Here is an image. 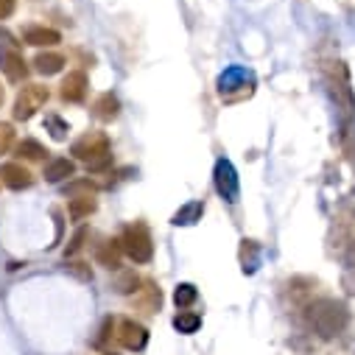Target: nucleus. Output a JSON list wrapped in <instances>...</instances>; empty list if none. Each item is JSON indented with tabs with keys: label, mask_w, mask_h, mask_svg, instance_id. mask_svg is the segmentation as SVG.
<instances>
[{
	"label": "nucleus",
	"mask_w": 355,
	"mask_h": 355,
	"mask_svg": "<svg viewBox=\"0 0 355 355\" xmlns=\"http://www.w3.org/2000/svg\"><path fill=\"white\" fill-rule=\"evenodd\" d=\"M67 269H70L76 277H81V280H93V272L87 269V263H70Z\"/></svg>",
	"instance_id": "c85d7f7f"
},
{
	"label": "nucleus",
	"mask_w": 355,
	"mask_h": 355,
	"mask_svg": "<svg viewBox=\"0 0 355 355\" xmlns=\"http://www.w3.org/2000/svg\"><path fill=\"white\" fill-rule=\"evenodd\" d=\"M254 84H257V78H254V73H252L249 67L232 64V67H227V70L218 76V96H221L224 101L235 104V101L249 98V96L254 93Z\"/></svg>",
	"instance_id": "7ed1b4c3"
},
{
	"label": "nucleus",
	"mask_w": 355,
	"mask_h": 355,
	"mask_svg": "<svg viewBox=\"0 0 355 355\" xmlns=\"http://www.w3.org/2000/svg\"><path fill=\"white\" fill-rule=\"evenodd\" d=\"M96 191H98V185H96L93 180H78V182L64 185V196H67V199H70V196H96Z\"/></svg>",
	"instance_id": "5701e85b"
},
{
	"label": "nucleus",
	"mask_w": 355,
	"mask_h": 355,
	"mask_svg": "<svg viewBox=\"0 0 355 355\" xmlns=\"http://www.w3.org/2000/svg\"><path fill=\"white\" fill-rule=\"evenodd\" d=\"M121 249L135 263H151V257H154V241H151L148 227L143 221L129 224L123 230V235H121Z\"/></svg>",
	"instance_id": "20e7f679"
},
{
	"label": "nucleus",
	"mask_w": 355,
	"mask_h": 355,
	"mask_svg": "<svg viewBox=\"0 0 355 355\" xmlns=\"http://www.w3.org/2000/svg\"><path fill=\"white\" fill-rule=\"evenodd\" d=\"M118 112H121V101H118V96H112V93H104V96L93 104V115L101 118V121H112V118H118Z\"/></svg>",
	"instance_id": "a211bd4d"
},
{
	"label": "nucleus",
	"mask_w": 355,
	"mask_h": 355,
	"mask_svg": "<svg viewBox=\"0 0 355 355\" xmlns=\"http://www.w3.org/2000/svg\"><path fill=\"white\" fill-rule=\"evenodd\" d=\"M140 286H143V280H140L135 272H123V275L118 277V283H115V291H118V294H135Z\"/></svg>",
	"instance_id": "a878e982"
},
{
	"label": "nucleus",
	"mask_w": 355,
	"mask_h": 355,
	"mask_svg": "<svg viewBox=\"0 0 355 355\" xmlns=\"http://www.w3.org/2000/svg\"><path fill=\"white\" fill-rule=\"evenodd\" d=\"M62 67H64V56L62 53L45 51V53L34 56V70L42 73V76H56V73H62Z\"/></svg>",
	"instance_id": "2eb2a0df"
},
{
	"label": "nucleus",
	"mask_w": 355,
	"mask_h": 355,
	"mask_svg": "<svg viewBox=\"0 0 355 355\" xmlns=\"http://www.w3.org/2000/svg\"><path fill=\"white\" fill-rule=\"evenodd\" d=\"M202 213H205V202H188V205H182L180 210L173 213V224L176 227H191V224H196V221H202Z\"/></svg>",
	"instance_id": "dca6fc26"
},
{
	"label": "nucleus",
	"mask_w": 355,
	"mask_h": 355,
	"mask_svg": "<svg viewBox=\"0 0 355 355\" xmlns=\"http://www.w3.org/2000/svg\"><path fill=\"white\" fill-rule=\"evenodd\" d=\"M3 98H6V90H3V87H0V107H3Z\"/></svg>",
	"instance_id": "2f4dec72"
},
{
	"label": "nucleus",
	"mask_w": 355,
	"mask_h": 355,
	"mask_svg": "<svg viewBox=\"0 0 355 355\" xmlns=\"http://www.w3.org/2000/svg\"><path fill=\"white\" fill-rule=\"evenodd\" d=\"M45 129H48V132H51V137H53V140H59V143H62V140H67V132H70L67 121H62L59 115H48V118H45Z\"/></svg>",
	"instance_id": "b1692460"
},
{
	"label": "nucleus",
	"mask_w": 355,
	"mask_h": 355,
	"mask_svg": "<svg viewBox=\"0 0 355 355\" xmlns=\"http://www.w3.org/2000/svg\"><path fill=\"white\" fill-rule=\"evenodd\" d=\"M73 157L87 162V168L101 173L112 165V148H110V137L104 132H84L76 143H73Z\"/></svg>",
	"instance_id": "f257e3e1"
},
{
	"label": "nucleus",
	"mask_w": 355,
	"mask_h": 355,
	"mask_svg": "<svg viewBox=\"0 0 355 355\" xmlns=\"http://www.w3.org/2000/svg\"><path fill=\"white\" fill-rule=\"evenodd\" d=\"M48 98H51V93H48V87H42V84H26L23 90L17 93V98H15V121H31L45 104H48Z\"/></svg>",
	"instance_id": "39448f33"
},
{
	"label": "nucleus",
	"mask_w": 355,
	"mask_h": 355,
	"mask_svg": "<svg viewBox=\"0 0 355 355\" xmlns=\"http://www.w3.org/2000/svg\"><path fill=\"white\" fill-rule=\"evenodd\" d=\"M84 241H87V230L81 227V230H76V235L70 238V243H67V249H64V257H73L76 252H81Z\"/></svg>",
	"instance_id": "cd10ccee"
},
{
	"label": "nucleus",
	"mask_w": 355,
	"mask_h": 355,
	"mask_svg": "<svg viewBox=\"0 0 355 355\" xmlns=\"http://www.w3.org/2000/svg\"><path fill=\"white\" fill-rule=\"evenodd\" d=\"M173 327L180 333H185V336H191V333H196L202 327V316L191 313V311H180V313H176V319H173Z\"/></svg>",
	"instance_id": "6ab92c4d"
},
{
	"label": "nucleus",
	"mask_w": 355,
	"mask_h": 355,
	"mask_svg": "<svg viewBox=\"0 0 355 355\" xmlns=\"http://www.w3.org/2000/svg\"><path fill=\"white\" fill-rule=\"evenodd\" d=\"M12 146H15V126L0 123V154H6Z\"/></svg>",
	"instance_id": "bb28decb"
},
{
	"label": "nucleus",
	"mask_w": 355,
	"mask_h": 355,
	"mask_svg": "<svg viewBox=\"0 0 355 355\" xmlns=\"http://www.w3.org/2000/svg\"><path fill=\"white\" fill-rule=\"evenodd\" d=\"M308 322L311 327L322 336V338H333L336 333H341L349 322V313L341 302L336 300H319L311 305V313H308Z\"/></svg>",
	"instance_id": "f03ea898"
},
{
	"label": "nucleus",
	"mask_w": 355,
	"mask_h": 355,
	"mask_svg": "<svg viewBox=\"0 0 355 355\" xmlns=\"http://www.w3.org/2000/svg\"><path fill=\"white\" fill-rule=\"evenodd\" d=\"M115 324H118V322H115L112 316H107V319H104V324H101V336L96 338V347H98L101 352H112V344H110V341H112Z\"/></svg>",
	"instance_id": "393cba45"
},
{
	"label": "nucleus",
	"mask_w": 355,
	"mask_h": 355,
	"mask_svg": "<svg viewBox=\"0 0 355 355\" xmlns=\"http://www.w3.org/2000/svg\"><path fill=\"white\" fill-rule=\"evenodd\" d=\"M241 263H243V272H254L257 263H260V249L254 241H241Z\"/></svg>",
	"instance_id": "aec40b11"
},
{
	"label": "nucleus",
	"mask_w": 355,
	"mask_h": 355,
	"mask_svg": "<svg viewBox=\"0 0 355 355\" xmlns=\"http://www.w3.org/2000/svg\"><path fill=\"white\" fill-rule=\"evenodd\" d=\"M213 182H216V191H218V196H221L224 202H230V205H235V202H238V196H241L238 171H235V165H232L227 157H221V159L216 162Z\"/></svg>",
	"instance_id": "423d86ee"
},
{
	"label": "nucleus",
	"mask_w": 355,
	"mask_h": 355,
	"mask_svg": "<svg viewBox=\"0 0 355 355\" xmlns=\"http://www.w3.org/2000/svg\"><path fill=\"white\" fill-rule=\"evenodd\" d=\"M0 40H3V42H9V48H15V45H17V42H15V37H12L6 28H0Z\"/></svg>",
	"instance_id": "7c9ffc66"
},
{
	"label": "nucleus",
	"mask_w": 355,
	"mask_h": 355,
	"mask_svg": "<svg viewBox=\"0 0 355 355\" xmlns=\"http://www.w3.org/2000/svg\"><path fill=\"white\" fill-rule=\"evenodd\" d=\"M17 9V0H0V20H9Z\"/></svg>",
	"instance_id": "c756f323"
},
{
	"label": "nucleus",
	"mask_w": 355,
	"mask_h": 355,
	"mask_svg": "<svg viewBox=\"0 0 355 355\" xmlns=\"http://www.w3.org/2000/svg\"><path fill=\"white\" fill-rule=\"evenodd\" d=\"M0 182L12 191H26L34 185V173L20 162H6V165H0Z\"/></svg>",
	"instance_id": "9d476101"
},
{
	"label": "nucleus",
	"mask_w": 355,
	"mask_h": 355,
	"mask_svg": "<svg viewBox=\"0 0 355 355\" xmlns=\"http://www.w3.org/2000/svg\"><path fill=\"white\" fill-rule=\"evenodd\" d=\"M0 70H3V76L15 84H20L28 76V64L17 48H0Z\"/></svg>",
	"instance_id": "1a4fd4ad"
},
{
	"label": "nucleus",
	"mask_w": 355,
	"mask_h": 355,
	"mask_svg": "<svg viewBox=\"0 0 355 355\" xmlns=\"http://www.w3.org/2000/svg\"><path fill=\"white\" fill-rule=\"evenodd\" d=\"M76 173V165H73V159H67V157H53L48 165H45V180L48 182H64V180H70V176Z\"/></svg>",
	"instance_id": "ddd939ff"
},
{
	"label": "nucleus",
	"mask_w": 355,
	"mask_h": 355,
	"mask_svg": "<svg viewBox=\"0 0 355 355\" xmlns=\"http://www.w3.org/2000/svg\"><path fill=\"white\" fill-rule=\"evenodd\" d=\"M17 157H20V159H45V157H48V151H45V146H42V143H37V140L26 137V140L17 146Z\"/></svg>",
	"instance_id": "4be33fe9"
},
{
	"label": "nucleus",
	"mask_w": 355,
	"mask_h": 355,
	"mask_svg": "<svg viewBox=\"0 0 355 355\" xmlns=\"http://www.w3.org/2000/svg\"><path fill=\"white\" fill-rule=\"evenodd\" d=\"M159 302H162V291H159V286L151 283V280H143V286L132 294V305H135L137 311H143V313L159 311Z\"/></svg>",
	"instance_id": "9b49d317"
},
{
	"label": "nucleus",
	"mask_w": 355,
	"mask_h": 355,
	"mask_svg": "<svg viewBox=\"0 0 355 355\" xmlns=\"http://www.w3.org/2000/svg\"><path fill=\"white\" fill-rule=\"evenodd\" d=\"M23 42L34 45V48H51V45L62 42V34L53 28H45V26H28V28H23Z\"/></svg>",
	"instance_id": "f8f14e48"
},
{
	"label": "nucleus",
	"mask_w": 355,
	"mask_h": 355,
	"mask_svg": "<svg viewBox=\"0 0 355 355\" xmlns=\"http://www.w3.org/2000/svg\"><path fill=\"white\" fill-rule=\"evenodd\" d=\"M196 297H199V291H196V286H191V283L176 286V291H173V302H176V308H180V311H188V308L196 302Z\"/></svg>",
	"instance_id": "412c9836"
},
{
	"label": "nucleus",
	"mask_w": 355,
	"mask_h": 355,
	"mask_svg": "<svg viewBox=\"0 0 355 355\" xmlns=\"http://www.w3.org/2000/svg\"><path fill=\"white\" fill-rule=\"evenodd\" d=\"M96 207H98L96 196H70L67 213H70L73 221H81V218H87L90 213H96Z\"/></svg>",
	"instance_id": "f3484780"
},
{
	"label": "nucleus",
	"mask_w": 355,
	"mask_h": 355,
	"mask_svg": "<svg viewBox=\"0 0 355 355\" xmlns=\"http://www.w3.org/2000/svg\"><path fill=\"white\" fill-rule=\"evenodd\" d=\"M87 73L84 70H70L64 78H62V87H59V96L64 104H81L87 98Z\"/></svg>",
	"instance_id": "6e6552de"
},
{
	"label": "nucleus",
	"mask_w": 355,
	"mask_h": 355,
	"mask_svg": "<svg viewBox=\"0 0 355 355\" xmlns=\"http://www.w3.org/2000/svg\"><path fill=\"white\" fill-rule=\"evenodd\" d=\"M115 336H118V341H121L126 349H132V352H140V349L148 344V330H146L140 322H135V319H121Z\"/></svg>",
	"instance_id": "0eeeda50"
},
{
	"label": "nucleus",
	"mask_w": 355,
	"mask_h": 355,
	"mask_svg": "<svg viewBox=\"0 0 355 355\" xmlns=\"http://www.w3.org/2000/svg\"><path fill=\"white\" fill-rule=\"evenodd\" d=\"M121 254H123V249H121V241H115V238L98 243V252H96L98 263L104 266V269H110V272L121 269Z\"/></svg>",
	"instance_id": "4468645a"
}]
</instances>
